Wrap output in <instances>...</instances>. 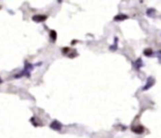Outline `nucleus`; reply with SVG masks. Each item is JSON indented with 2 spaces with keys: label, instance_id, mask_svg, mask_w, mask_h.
Masks as SVG:
<instances>
[{
  "label": "nucleus",
  "instance_id": "f257e3e1",
  "mask_svg": "<svg viewBox=\"0 0 161 138\" xmlns=\"http://www.w3.org/2000/svg\"><path fill=\"white\" fill-rule=\"evenodd\" d=\"M155 82H156L155 79H153V77H149V78L147 79V81H146V84H145L144 86H143L142 90H143V91H146V90L150 89L153 84H155Z\"/></svg>",
  "mask_w": 161,
  "mask_h": 138
},
{
  "label": "nucleus",
  "instance_id": "f03ea898",
  "mask_svg": "<svg viewBox=\"0 0 161 138\" xmlns=\"http://www.w3.org/2000/svg\"><path fill=\"white\" fill-rule=\"evenodd\" d=\"M132 130L135 132V133H138V134H141L144 132V128L141 126V125H137V126H134L132 127Z\"/></svg>",
  "mask_w": 161,
  "mask_h": 138
},
{
  "label": "nucleus",
  "instance_id": "7ed1b4c3",
  "mask_svg": "<svg viewBox=\"0 0 161 138\" xmlns=\"http://www.w3.org/2000/svg\"><path fill=\"white\" fill-rule=\"evenodd\" d=\"M46 18H47L46 15H41V14H39V15H34L33 17H32V19L36 22H42V21L46 20Z\"/></svg>",
  "mask_w": 161,
  "mask_h": 138
},
{
  "label": "nucleus",
  "instance_id": "20e7f679",
  "mask_svg": "<svg viewBox=\"0 0 161 138\" xmlns=\"http://www.w3.org/2000/svg\"><path fill=\"white\" fill-rule=\"evenodd\" d=\"M50 127H51L52 129L56 130H60V129H61V124L58 121H54V122L51 123Z\"/></svg>",
  "mask_w": 161,
  "mask_h": 138
},
{
  "label": "nucleus",
  "instance_id": "39448f33",
  "mask_svg": "<svg viewBox=\"0 0 161 138\" xmlns=\"http://www.w3.org/2000/svg\"><path fill=\"white\" fill-rule=\"evenodd\" d=\"M127 18H128L127 15L121 13V14H118V15H116L115 17H114V20H115V21H123V20L127 19Z\"/></svg>",
  "mask_w": 161,
  "mask_h": 138
},
{
  "label": "nucleus",
  "instance_id": "423d86ee",
  "mask_svg": "<svg viewBox=\"0 0 161 138\" xmlns=\"http://www.w3.org/2000/svg\"><path fill=\"white\" fill-rule=\"evenodd\" d=\"M143 63H142V60L141 59H138L137 61H136V63H134V66H135V68L137 69V70H138L139 68H141L142 67V64Z\"/></svg>",
  "mask_w": 161,
  "mask_h": 138
},
{
  "label": "nucleus",
  "instance_id": "0eeeda50",
  "mask_svg": "<svg viewBox=\"0 0 161 138\" xmlns=\"http://www.w3.org/2000/svg\"><path fill=\"white\" fill-rule=\"evenodd\" d=\"M146 14L150 17H153L156 14V10L153 9H149V10H147V12H146Z\"/></svg>",
  "mask_w": 161,
  "mask_h": 138
},
{
  "label": "nucleus",
  "instance_id": "6e6552de",
  "mask_svg": "<svg viewBox=\"0 0 161 138\" xmlns=\"http://www.w3.org/2000/svg\"><path fill=\"white\" fill-rule=\"evenodd\" d=\"M143 53H144V55H146V56H151L153 54V51H152L151 48H147V49H145L144 51H143Z\"/></svg>",
  "mask_w": 161,
  "mask_h": 138
},
{
  "label": "nucleus",
  "instance_id": "1a4fd4ad",
  "mask_svg": "<svg viewBox=\"0 0 161 138\" xmlns=\"http://www.w3.org/2000/svg\"><path fill=\"white\" fill-rule=\"evenodd\" d=\"M50 36H51V38L53 39V41H55L56 38H57V33L55 30H51V32H50Z\"/></svg>",
  "mask_w": 161,
  "mask_h": 138
},
{
  "label": "nucleus",
  "instance_id": "9d476101",
  "mask_svg": "<svg viewBox=\"0 0 161 138\" xmlns=\"http://www.w3.org/2000/svg\"><path fill=\"white\" fill-rule=\"evenodd\" d=\"M157 56H158V61H159V63H161V51L157 52Z\"/></svg>",
  "mask_w": 161,
  "mask_h": 138
},
{
  "label": "nucleus",
  "instance_id": "9b49d317",
  "mask_svg": "<svg viewBox=\"0 0 161 138\" xmlns=\"http://www.w3.org/2000/svg\"></svg>",
  "mask_w": 161,
  "mask_h": 138
}]
</instances>
